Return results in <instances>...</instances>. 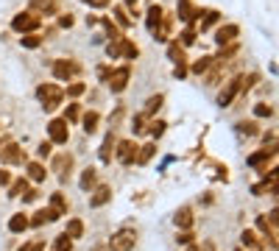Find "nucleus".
Segmentation results:
<instances>
[{"label":"nucleus","instance_id":"3c124183","mask_svg":"<svg viewBox=\"0 0 279 251\" xmlns=\"http://www.w3.org/2000/svg\"><path fill=\"white\" fill-rule=\"evenodd\" d=\"M0 184H11V176L6 170H0Z\"/></svg>","mask_w":279,"mask_h":251},{"label":"nucleus","instance_id":"58836bf2","mask_svg":"<svg viewBox=\"0 0 279 251\" xmlns=\"http://www.w3.org/2000/svg\"><path fill=\"white\" fill-rule=\"evenodd\" d=\"M254 115H257V117H271V115H274V109L265 106V104H257V106H254Z\"/></svg>","mask_w":279,"mask_h":251},{"label":"nucleus","instance_id":"a19ab883","mask_svg":"<svg viewBox=\"0 0 279 251\" xmlns=\"http://www.w3.org/2000/svg\"><path fill=\"white\" fill-rule=\"evenodd\" d=\"M20 251H45V240H31V243H26Z\"/></svg>","mask_w":279,"mask_h":251},{"label":"nucleus","instance_id":"f03ea898","mask_svg":"<svg viewBox=\"0 0 279 251\" xmlns=\"http://www.w3.org/2000/svg\"><path fill=\"white\" fill-rule=\"evenodd\" d=\"M39 26H42V17L34 14V11H20V14H14V20H11V28H14L17 34H34Z\"/></svg>","mask_w":279,"mask_h":251},{"label":"nucleus","instance_id":"423d86ee","mask_svg":"<svg viewBox=\"0 0 279 251\" xmlns=\"http://www.w3.org/2000/svg\"><path fill=\"white\" fill-rule=\"evenodd\" d=\"M137 142L134 140H120L117 142V148H115V157H117V162H123V165H134V159H137Z\"/></svg>","mask_w":279,"mask_h":251},{"label":"nucleus","instance_id":"49530a36","mask_svg":"<svg viewBox=\"0 0 279 251\" xmlns=\"http://www.w3.org/2000/svg\"><path fill=\"white\" fill-rule=\"evenodd\" d=\"M173 76H176V79H185V76H187V67H185V62H179V64H176Z\"/></svg>","mask_w":279,"mask_h":251},{"label":"nucleus","instance_id":"c03bdc74","mask_svg":"<svg viewBox=\"0 0 279 251\" xmlns=\"http://www.w3.org/2000/svg\"><path fill=\"white\" fill-rule=\"evenodd\" d=\"M237 129H240L243 134H248V137H251V134H257V123H251V120H248V123H240Z\"/></svg>","mask_w":279,"mask_h":251},{"label":"nucleus","instance_id":"9d476101","mask_svg":"<svg viewBox=\"0 0 279 251\" xmlns=\"http://www.w3.org/2000/svg\"><path fill=\"white\" fill-rule=\"evenodd\" d=\"M237 34H240V28H237L235 22H229V26H221V28L215 31V42H218L221 47H223V45H232Z\"/></svg>","mask_w":279,"mask_h":251},{"label":"nucleus","instance_id":"cd10ccee","mask_svg":"<svg viewBox=\"0 0 279 251\" xmlns=\"http://www.w3.org/2000/svg\"><path fill=\"white\" fill-rule=\"evenodd\" d=\"M210 67H212V56H201L198 62H195L193 67H190V70H193V73H207Z\"/></svg>","mask_w":279,"mask_h":251},{"label":"nucleus","instance_id":"8fccbe9b","mask_svg":"<svg viewBox=\"0 0 279 251\" xmlns=\"http://www.w3.org/2000/svg\"><path fill=\"white\" fill-rule=\"evenodd\" d=\"M59 22H62V26H64V28H70V26H73V17H70V14H64V17H62V20H59Z\"/></svg>","mask_w":279,"mask_h":251},{"label":"nucleus","instance_id":"20e7f679","mask_svg":"<svg viewBox=\"0 0 279 251\" xmlns=\"http://www.w3.org/2000/svg\"><path fill=\"white\" fill-rule=\"evenodd\" d=\"M134 243H137V235H134V232H129V229H120V232H115V235H112L109 251H132Z\"/></svg>","mask_w":279,"mask_h":251},{"label":"nucleus","instance_id":"ea45409f","mask_svg":"<svg viewBox=\"0 0 279 251\" xmlns=\"http://www.w3.org/2000/svg\"><path fill=\"white\" fill-rule=\"evenodd\" d=\"M165 126H168V123H162V120H154V123H151V134H154V140L165 134Z\"/></svg>","mask_w":279,"mask_h":251},{"label":"nucleus","instance_id":"412c9836","mask_svg":"<svg viewBox=\"0 0 279 251\" xmlns=\"http://www.w3.org/2000/svg\"><path fill=\"white\" fill-rule=\"evenodd\" d=\"M154 151H157V145H154V142H148V145H140V148H137V159H134V162H137V165H145L148 159L154 157Z\"/></svg>","mask_w":279,"mask_h":251},{"label":"nucleus","instance_id":"473e14b6","mask_svg":"<svg viewBox=\"0 0 279 251\" xmlns=\"http://www.w3.org/2000/svg\"><path fill=\"white\" fill-rule=\"evenodd\" d=\"M79 117H81V109H79V104H70V106H67V112H64V120H67V123H75V120H79Z\"/></svg>","mask_w":279,"mask_h":251},{"label":"nucleus","instance_id":"de8ad7c7","mask_svg":"<svg viewBox=\"0 0 279 251\" xmlns=\"http://www.w3.org/2000/svg\"><path fill=\"white\" fill-rule=\"evenodd\" d=\"M50 148H53V142H50V140L42 142V145H39V157H50Z\"/></svg>","mask_w":279,"mask_h":251},{"label":"nucleus","instance_id":"9b49d317","mask_svg":"<svg viewBox=\"0 0 279 251\" xmlns=\"http://www.w3.org/2000/svg\"><path fill=\"white\" fill-rule=\"evenodd\" d=\"M90 207H104V204H109V198H112V187H106V184H100V187H95V190H90Z\"/></svg>","mask_w":279,"mask_h":251},{"label":"nucleus","instance_id":"4be33fe9","mask_svg":"<svg viewBox=\"0 0 279 251\" xmlns=\"http://www.w3.org/2000/svg\"><path fill=\"white\" fill-rule=\"evenodd\" d=\"M50 209H53V212H59V215H67V201H64L62 193H53L50 195Z\"/></svg>","mask_w":279,"mask_h":251},{"label":"nucleus","instance_id":"7c9ffc66","mask_svg":"<svg viewBox=\"0 0 279 251\" xmlns=\"http://www.w3.org/2000/svg\"><path fill=\"white\" fill-rule=\"evenodd\" d=\"M115 17H117V22H120L123 28H129V26H132V17L126 14V9H123V6H115Z\"/></svg>","mask_w":279,"mask_h":251},{"label":"nucleus","instance_id":"2f4dec72","mask_svg":"<svg viewBox=\"0 0 279 251\" xmlns=\"http://www.w3.org/2000/svg\"><path fill=\"white\" fill-rule=\"evenodd\" d=\"M240 240H243V246H251V248H257V246H260L257 235H254L251 229H246V232H243V235H240Z\"/></svg>","mask_w":279,"mask_h":251},{"label":"nucleus","instance_id":"a211bd4d","mask_svg":"<svg viewBox=\"0 0 279 251\" xmlns=\"http://www.w3.org/2000/svg\"><path fill=\"white\" fill-rule=\"evenodd\" d=\"M64 235L70 237V240H79L81 235H84V223H81L79 218H73V220H67V232Z\"/></svg>","mask_w":279,"mask_h":251},{"label":"nucleus","instance_id":"393cba45","mask_svg":"<svg viewBox=\"0 0 279 251\" xmlns=\"http://www.w3.org/2000/svg\"><path fill=\"white\" fill-rule=\"evenodd\" d=\"M268 157H274V148H271V151H268V148H263V151H260V154H254V157H248V165H251V167H260V165H263V162H265V159H268Z\"/></svg>","mask_w":279,"mask_h":251},{"label":"nucleus","instance_id":"09e8293b","mask_svg":"<svg viewBox=\"0 0 279 251\" xmlns=\"http://www.w3.org/2000/svg\"><path fill=\"white\" fill-rule=\"evenodd\" d=\"M84 3H90L92 9H106V6H109V0H84Z\"/></svg>","mask_w":279,"mask_h":251},{"label":"nucleus","instance_id":"ddd939ff","mask_svg":"<svg viewBox=\"0 0 279 251\" xmlns=\"http://www.w3.org/2000/svg\"><path fill=\"white\" fill-rule=\"evenodd\" d=\"M31 11L34 14H56V0H31Z\"/></svg>","mask_w":279,"mask_h":251},{"label":"nucleus","instance_id":"f704fd0d","mask_svg":"<svg viewBox=\"0 0 279 251\" xmlns=\"http://www.w3.org/2000/svg\"><path fill=\"white\" fill-rule=\"evenodd\" d=\"M218 17H221L218 11H207V17L201 20V31H207V28H212V26H215V22H218Z\"/></svg>","mask_w":279,"mask_h":251},{"label":"nucleus","instance_id":"2eb2a0df","mask_svg":"<svg viewBox=\"0 0 279 251\" xmlns=\"http://www.w3.org/2000/svg\"><path fill=\"white\" fill-rule=\"evenodd\" d=\"M162 17H165V11H162V6H151L148 9V17H145V26H148V31H154V28L162 22Z\"/></svg>","mask_w":279,"mask_h":251},{"label":"nucleus","instance_id":"72a5a7b5","mask_svg":"<svg viewBox=\"0 0 279 251\" xmlns=\"http://www.w3.org/2000/svg\"><path fill=\"white\" fill-rule=\"evenodd\" d=\"M42 45V37H37V34H26V37H22V47H39Z\"/></svg>","mask_w":279,"mask_h":251},{"label":"nucleus","instance_id":"e433bc0d","mask_svg":"<svg viewBox=\"0 0 279 251\" xmlns=\"http://www.w3.org/2000/svg\"><path fill=\"white\" fill-rule=\"evenodd\" d=\"M84 89H87V84L75 81V84H70V87H67V95H70V98H79V95H84Z\"/></svg>","mask_w":279,"mask_h":251},{"label":"nucleus","instance_id":"39448f33","mask_svg":"<svg viewBox=\"0 0 279 251\" xmlns=\"http://www.w3.org/2000/svg\"><path fill=\"white\" fill-rule=\"evenodd\" d=\"M50 70H53V76H56L59 81H70L73 76H79V64L75 62H70V59H56V62L50 64Z\"/></svg>","mask_w":279,"mask_h":251},{"label":"nucleus","instance_id":"7ed1b4c3","mask_svg":"<svg viewBox=\"0 0 279 251\" xmlns=\"http://www.w3.org/2000/svg\"><path fill=\"white\" fill-rule=\"evenodd\" d=\"M47 137H50L53 145H64V142L70 140V126L64 117H56V120L47 123Z\"/></svg>","mask_w":279,"mask_h":251},{"label":"nucleus","instance_id":"aec40b11","mask_svg":"<svg viewBox=\"0 0 279 251\" xmlns=\"http://www.w3.org/2000/svg\"><path fill=\"white\" fill-rule=\"evenodd\" d=\"M95 182H98V173H95L92 167H87V170L81 173V190H84V193H90V190L95 187Z\"/></svg>","mask_w":279,"mask_h":251},{"label":"nucleus","instance_id":"f3484780","mask_svg":"<svg viewBox=\"0 0 279 251\" xmlns=\"http://www.w3.org/2000/svg\"><path fill=\"white\" fill-rule=\"evenodd\" d=\"M9 229L14 232V235H20V232H26L28 229V218L22 212H17V215H11V220H9Z\"/></svg>","mask_w":279,"mask_h":251},{"label":"nucleus","instance_id":"c756f323","mask_svg":"<svg viewBox=\"0 0 279 251\" xmlns=\"http://www.w3.org/2000/svg\"><path fill=\"white\" fill-rule=\"evenodd\" d=\"M26 190H28V182H26V179H17V182H11L9 195H22Z\"/></svg>","mask_w":279,"mask_h":251},{"label":"nucleus","instance_id":"c85d7f7f","mask_svg":"<svg viewBox=\"0 0 279 251\" xmlns=\"http://www.w3.org/2000/svg\"><path fill=\"white\" fill-rule=\"evenodd\" d=\"M168 53H170V59H173L176 64H179V62H185V51H182V45H179V42H170Z\"/></svg>","mask_w":279,"mask_h":251},{"label":"nucleus","instance_id":"37998d69","mask_svg":"<svg viewBox=\"0 0 279 251\" xmlns=\"http://www.w3.org/2000/svg\"><path fill=\"white\" fill-rule=\"evenodd\" d=\"M193 42H195V28H193V26H190V28H187V31H185V34H182V45H193Z\"/></svg>","mask_w":279,"mask_h":251},{"label":"nucleus","instance_id":"6e6552de","mask_svg":"<svg viewBox=\"0 0 279 251\" xmlns=\"http://www.w3.org/2000/svg\"><path fill=\"white\" fill-rule=\"evenodd\" d=\"M0 162H6V165H22V162H26V151H22L17 142H9V145L0 148Z\"/></svg>","mask_w":279,"mask_h":251},{"label":"nucleus","instance_id":"864d4df0","mask_svg":"<svg viewBox=\"0 0 279 251\" xmlns=\"http://www.w3.org/2000/svg\"><path fill=\"white\" fill-rule=\"evenodd\" d=\"M187 251H201V248L195 246V243H190V246H187Z\"/></svg>","mask_w":279,"mask_h":251},{"label":"nucleus","instance_id":"603ef678","mask_svg":"<svg viewBox=\"0 0 279 251\" xmlns=\"http://www.w3.org/2000/svg\"><path fill=\"white\" fill-rule=\"evenodd\" d=\"M98 76L106 81V79H109V67H100V70H98Z\"/></svg>","mask_w":279,"mask_h":251},{"label":"nucleus","instance_id":"79ce46f5","mask_svg":"<svg viewBox=\"0 0 279 251\" xmlns=\"http://www.w3.org/2000/svg\"><path fill=\"white\" fill-rule=\"evenodd\" d=\"M193 232H190V229H185V232H179V237H176V240H179L182 243V246H190V243H193Z\"/></svg>","mask_w":279,"mask_h":251},{"label":"nucleus","instance_id":"f257e3e1","mask_svg":"<svg viewBox=\"0 0 279 251\" xmlns=\"http://www.w3.org/2000/svg\"><path fill=\"white\" fill-rule=\"evenodd\" d=\"M37 98L42 101L45 112H53L59 104H62L64 89H62V87H56V84H39V87H37Z\"/></svg>","mask_w":279,"mask_h":251},{"label":"nucleus","instance_id":"4468645a","mask_svg":"<svg viewBox=\"0 0 279 251\" xmlns=\"http://www.w3.org/2000/svg\"><path fill=\"white\" fill-rule=\"evenodd\" d=\"M176 226H179V229L182 232H185V229H190V226H193V209H190V207H182L179 209V212H176Z\"/></svg>","mask_w":279,"mask_h":251},{"label":"nucleus","instance_id":"f8f14e48","mask_svg":"<svg viewBox=\"0 0 279 251\" xmlns=\"http://www.w3.org/2000/svg\"><path fill=\"white\" fill-rule=\"evenodd\" d=\"M198 14H201V11L193 9V3H190V0H179V17H182L185 22H190V26H193V22L198 20Z\"/></svg>","mask_w":279,"mask_h":251},{"label":"nucleus","instance_id":"4c0bfd02","mask_svg":"<svg viewBox=\"0 0 279 251\" xmlns=\"http://www.w3.org/2000/svg\"><path fill=\"white\" fill-rule=\"evenodd\" d=\"M104 28H106V34H109V39H123L120 31H117V26H112V20H104Z\"/></svg>","mask_w":279,"mask_h":251},{"label":"nucleus","instance_id":"6e6d98bb","mask_svg":"<svg viewBox=\"0 0 279 251\" xmlns=\"http://www.w3.org/2000/svg\"><path fill=\"white\" fill-rule=\"evenodd\" d=\"M95 251H104V248H95Z\"/></svg>","mask_w":279,"mask_h":251},{"label":"nucleus","instance_id":"dca6fc26","mask_svg":"<svg viewBox=\"0 0 279 251\" xmlns=\"http://www.w3.org/2000/svg\"><path fill=\"white\" fill-rule=\"evenodd\" d=\"M115 145H117V140H115V134H106V140H104V145H100V159H104V162H109L112 159V151H115Z\"/></svg>","mask_w":279,"mask_h":251},{"label":"nucleus","instance_id":"5fc2aeb1","mask_svg":"<svg viewBox=\"0 0 279 251\" xmlns=\"http://www.w3.org/2000/svg\"><path fill=\"white\" fill-rule=\"evenodd\" d=\"M204 251H215V246H212V243H207V246H204Z\"/></svg>","mask_w":279,"mask_h":251},{"label":"nucleus","instance_id":"bb28decb","mask_svg":"<svg viewBox=\"0 0 279 251\" xmlns=\"http://www.w3.org/2000/svg\"><path fill=\"white\" fill-rule=\"evenodd\" d=\"M162 101H165V95H151V98L145 101V115H154V112L162 106Z\"/></svg>","mask_w":279,"mask_h":251},{"label":"nucleus","instance_id":"1a4fd4ad","mask_svg":"<svg viewBox=\"0 0 279 251\" xmlns=\"http://www.w3.org/2000/svg\"><path fill=\"white\" fill-rule=\"evenodd\" d=\"M237 95H240V76L232 79L226 87L221 89V95H218V106H223V109H226V106H232V101L237 98Z\"/></svg>","mask_w":279,"mask_h":251},{"label":"nucleus","instance_id":"a878e982","mask_svg":"<svg viewBox=\"0 0 279 251\" xmlns=\"http://www.w3.org/2000/svg\"><path fill=\"white\" fill-rule=\"evenodd\" d=\"M120 53L126 59H137V45H134V42H129V39H120Z\"/></svg>","mask_w":279,"mask_h":251},{"label":"nucleus","instance_id":"5701e85b","mask_svg":"<svg viewBox=\"0 0 279 251\" xmlns=\"http://www.w3.org/2000/svg\"><path fill=\"white\" fill-rule=\"evenodd\" d=\"M70 165H73V157H70V154H59V157L53 159V170H59V173L70 170Z\"/></svg>","mask_w":279,"mask_h":251},{"label":"nucleus","instance_id":"6ab92c4d","mask_svg":"<svg viewBox=\"0 0 279 251\" xmlns=\"http://www.w3.org/2000/svg\"><path fill=\"white\" fill-rule=\"evenodd\" d=\"M98 120H100L98 112H87V115L81 117V123H84V131H87V134H95V131H98Z\"/></svg>","mask_w":279,"mask_h":251},{"label":"nucleus","instance_id":"0eeeda50","mask_svg":"<svg viewBox=\"0 0 279 251\" xmlns=\"http://www.w3.org/2000/svg\"><path fill=\"white\" fill-rule=\"evenodd\" d=\"M129 76H132V70H129V64H123V67H117V70H112L109 73V89L112 92H123V89L129 87Z\"/></svg>","mask_w":279,"mask_h":251},{"label":"nucleus","instance_id":"c9c22d12","mask_svg":"<svg viewBox=\"0 0 279 251\" xmlns=\"http://www.w3.org/2000/svg\"><path fill=\"white\" fill-rule=\"evenodd\" d=\"M53 248H56V251H70V248H73V240H70L67 235H59L56 237V246H53Z\"/></svg>","mask_w":279,"mask_h":251},{"label":"nucleus","instance_id":"b1692460","mask_svg":"<svg viewBox=\"0 0 279 251\" xmlns=\"http://www.w3.org/2000/svg\"><path fill=\"white\" fill-rule=\"evenodd\" d=\"M28 179H31V182H45V167L39 162H31L28 165Z\"/></svg>","mask_w":279,"mask_h":251},{"label":"nucleus","instance_id":"a18cd8bd","mask_svg":"<svg viewBox=\"0 0 279 251\" xmlns=\"http://www.w3.org/2000/svg\"><path fill=\"white\" fill-rule=\"evenodd\" d=\"M142 123H145V115H140L137 120H134V126H132V129H134V134H140V131H145V126H142Z\"/></svg>","mask_w":279,"mask_h":251}]
</instances>
